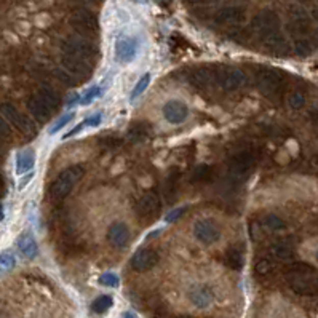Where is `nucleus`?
I'll list each match as a JSON object with an SVG mask.
<instances>
[{"label":"nucleus","instance_id":"27","mask_svg":"<svg viewBox=\"0 0 318 318\" xmlns=\"http://www.w3.org/2000/svg\"><path fill=\"white\" fill-rule=\"evenodd\" d=\"M149 84H150V74H144L143 77H141L139 80H138V84L135 85V88H133V93H131V99H136L138 96H141L143 95V93L146 91V88L149 87Z\"/></svg>","mask_w":318,"mask_h":318},{"label":"nucleus","instance_id":"5","mask_svg":"<svg viewBox=\"0 0 318 318\" xmlns=\"http://www.w3.org/2000/svg\"><path fill=\"white\" fill-rule=\"evenodd\" d=\"M195 238L203 245H215L221 238V229L211 219H198L194 224Z\"/></svg>","mask_w":318,"mask_h":318},{"label":"nucleus","instance_id":"41","mask_svg":"<svg viewBox=\"0 0 318 318\" xmlns=\"http://www.w3.org/2000/svg\"><path fill=\"white\" fill-rule=\"evenodd\" d=\"M56 75L60 77V80L63 82V84H66V85H75L77 84L75 80H72V75L64 74V72H61V70H56Z\"/></svg>","mask_w":318,"mask_h":318},{"label":"nucleus","instance_id":"8","mask_svg":"<svg viewBox=\"0 0 318 318\" xmlns=\"http://www.w3.org/2000/svg\"><path fill=\"white\" fill-rule=\"evenodd\" d=\"M163 117L165 120L171 125H181L187 120L189 115V108L187 104L181 99H170L167 104L163 105Z\"/></svg>","mask_w":318,"mask_h":318},{"label":"nucleus","instance_id":"34","mask_svg":"<svg viewBox=\"0 0 318 318\" xmlns=\"http://www.w3.org/2000/svg\"><path fill=\"white\" fill-rule=\"evenodd\" d=\"M72 119H74V112H67L66 115H63L61 119L56 120V123L50 128V135H56L58 131H60V129H63Z\"/></svg>","mask_w":318,"mask_h":318},{"label":"nucleus","instance_id":"35","mask_svg":"<svg viewBox=\"0 0 318 318\" xmlns=\"http://www.w3.org/2000/svg\"><path fill=\"white\" fill-rule=\"evenodd\" d=\"M209 176H211V168L208 167V165H200V167L195 168V171L192 174V179L206 181V179H209Z\"/></svg>","mask_w":318,"mask_h":318},{"label":"nucleus","instance_id":"13","mask_svg":"<svg viewBox=\"0 0 318 318\" xmlns=\"http://www.w3.org/2000/svg\"><path fill=\"white\" fill-rule=\"evenodd\" d=\"M254 163V157L250 154V152H240V154H235L230 160H229V168L233 174H245L246 171H250Z\"/></svg>","mask_w":318,"mask_h":318},{"label":"nucleus","instance_id":"20","mask_svg":"<svg viewBox=\"0 0 318 318\" xmlns=\"http://www.w3.org/2000/svg\"><path fill=\"white\" fill-rule=\"evenodd\" d=\"M16 245H18V250L24 254L26 257H29V259L37 257L39 245H37V242H35V238L32 237L31 233H22L21 237L18 238Z\"/></svg>","mask_w":318,"mask_h":318},{"label":"nucleus","instance_id":"4","mask_svg":"<svg viewBox=\"0 0 318 318\" xmlns=\"http://www.w3.org/2000/svg\"><path fill=\"white\" fill-rule=\"evenodd\" d=\"M256 84L262 95L272 96L281 88V85H283V77L274 69H261L257 72Z\"/></svg>","mask_w":318,"mask_h":318},{"label":"nucleus","instance_id":"40","mask_svg":"<svg viewBox=\"0 0 318 318\" xmlns=\"http://www.w3.org/2000/svg\"><path fill=\"white\" fill-rule=\"evenodd\" d=\"M102 120V115L101 114H95V115H91L88 117V119L84 122V126H98Z\"/></svg>","mask_w":318,"mask_h":318},{"label":"nucleus","instance_id":"6","mask_svg":"<svg viewBox=\"0 0 318 318\" xmlns=\"http://www.w3.org/2000/svg\"><path fill=\"white\" fill-rule=\"evenodd\" d=\"M253 28L264 40H267L269 37L280 32V19L274 11H264V13L254 18Z\"/></svg>","mask_w":318,"mask_h":318},{"label":"nucleus","instance_id":"12","mask_svg":"<svg viewBox=\"0 0 318 318\" xmlns=\"http://www.w3.org/2000/svg\"><path fill=\"white\" fill-rule=\"evenodd\" d=\"M108 240L115 248H125L129 240V229L125 222H114L108 230Z\"/></svg>","mask_w":318,"mask_h":318},{"label":"nucleus","instance_id":"43","mask_svg":"<svg viewBox=\"0 0 318 318\" xmlns=\"http://www.w3.org/2000/svg\"><path fill=\"white\" fill-rule=\"evenodd\" d=\"M82 128H84V123H80V125H77V126H75V128L72 129V131H70V133H67V135L64 136V139H66V138H70V136H74V135H77V133L80 131V129H82Z\"/></svg>","mask_w":318,"mask_h":318},{"label":"nucleus","instance_id":"36","mask_svg":"<svg viewBox=\"0 0 318 318\" xmlns=\"http://www.w3.org/2000/svg\"><path fill=\"white\" fill-rule=\"evenodd\" d=\"M102 95V91H101V87H91L88 91H87V95L82 98V105H88L91 104L93 101H95L96 98H99Z\"/></svg>","mask_w":318,"mask_h":318},{"label":"nucleus","instance_id":"3","mask_svg":"<svg viewBox=\"0 0 318 318\" xmlns=\"http://www.w3.org/2000/svg\"><path fill=\"white\" fill-rule=\"evenodd\" d=\"M0 114H2L8 122L16 125L22 133H26V135H34L35 133V128L37 126H35L34 120L31 119V117L22 115L13 104L4 102L2 105H0Z\"/></svg>","mask_w":318,"mask_h":318},{"label":"nucleus","instance_id":"9","mask_svg":"<svg viewBox=\"0 0 318 318\" xmlns=\"http://www.w3.org/2000/svg\"><path fill=\"white\" fill-rule=\"evenodd\" d=\"M158 262V254L150 248H141L131 257V267L138 272H146V270L154 269Z\"/></svg>","mask_w":318,"mask_h":318},{"label":"nucleus","instance_id":"26","mask_svg":"<svg viewBox=\"0 0 318 318\" xmlns=\"http://www.w3.org/2000/svg\"><path fill=\"white\" fill-rule=\"evenodd\" d=\"M16 266V257L11 251H2L0 253V277L8 274L11 269Z\"/></svg>","mask_w":318,"mask_h":318},{"label":"nucleus","instance_id":"14","mask_svg":"<svg viewBox=\"0 0 318 318\" xmlns=\"http://www.w3.org/2000/svg\"><path fill=\"white\" fill-rule=\"evenodd\" d=\"M70 24H72L75 29H78L80 32H93L98 28V21L88 11H77V13L72 15L70 18Z\"/></svg>","mask_w":318,"mask_h":318},{"label":"nucleus","instance_id":"7","mask_svg":"<svg viewBox=\"0 0 318 318\" xmlns=\"http://www.w3.org/2000/svg\"><path fill=\"white\" fill-rule=\"evenodd\" d=\"M138 55V43L135 39L122 35L115 42V60L120 64H129L136 60Z\"/></svg>","mask_w":318,"mask_h":318},{"label":"nucleus","instance_id":"28","mask_svg":"<svg viewBox=\"0 0 318 318\" xmlns=\"http://www.w3.org/2000/svg\"><path fill=\"white\" fill-rule=\"evenodd\" d=\"M274 256L280 261H289V259H293V248L285 243H280L274 248Z\"/></svg>","mask_w":318,"mask_h":318},{"label":"nucleus","instance_id":"2","mask_svg":"<svg viewBox=\"0 0 318 318\" xmlns=\"http://www.w3.org/2000/svg\"><path fill=\"white\" fill-rule=\"evenodd\" d=\"M61 48L64 55L77 56V58H82V60H88V58L96 56L98 53L95 45L84 37H78V35H74V37H69L67 40H64Z\"/></svg>","mask_w":318,"mask_h":318},{"label":"nucleus","instance_id":"15","mask_svg":"<svg viewBox=\"0 0 318 318\" xmlns=\"http://www.w3.org/2000/svg\"><path fill=\"white\" fill-rule=\"evenodd\" d=\"M28 108H29V112L32 114V117H35V119L40 120V122L50 120L51 112H53L50 105L46 104L40 96H32L28 101Z\"/></svg>","mask_w":318,"mask_h":318},{"label":"nucleus","instance_id":"11","mask_svg":"<svg viewBox=\"0 0 318 318\" xmlns=\"http://www.w3.org/2000/svg\"><path fill=\"white\" fill-rule=\"evenodd\" d=\"M61 64L66 70H69L70 74L75 75V77H80V78H85L91 74V66L87 63V60H82V58H77V56H63L61 60Z\"/></svg>","mask_w":318,"mask_h":318},{"label":"nucleus","instance_id":"31","mask_svg":"<svg viewBox=\"0 0 318 318\" xmlns=\"http://www.w3.org/2000/svg\"><path fill=\"white\" fill-rule=\"evenodd\" d=\"M313 50V46L309 40H305V39H301L296 42V45H294V51H296L299 56H309Z\"/></svg>","mask_w":318,"mask_h":318},{"label":"nucleus","instance_id":"25","mask_svg":"<svg viewBox=\"0 0 318 318\" xmlns=\"http://www.w3.org/2000/svg\"><path fill=\"white\" fill-rule=\"evenodd\" d=\"M114 305V299L112 296H109V294H101V296H98L95 301H93L91 304V310L95 312V313H104V312H108L111 307Z\"/></svg>","mask_w":318,"mask_h":318},{"label":"nucleus","instance_id":"29","mask_svg":"<svg viewBox=\"0 0 318 318\" xmlns=\"http://www.w3.org/2000/svg\"><path fill=\"white\" fill-rule=\"evenodd\" d=\"M264 226L269 229V230H280L285 227V222L281 218H278L277 215H267L266 219H264Z\"/></svg>","mask_w":318,"mask_h":318},{"label":"nucleus","instance_id":"38","mask_svg":"<svg viewBox=\"0 0 318 318\" xmlns=\"http://www.w3.org/2000/svg\"><path fill=\"white\" fill-rule=\"evenodd\" d=\"M11 135V128H10V123L5 117L0 114V138H8Z\"/></svg>","mask_w":318,"mask_h":318},{"label":"nucleus","instance_id":"32","mask_svg":"<svg viewBox=\"0 0 318 318\" xmlns=\"http://www.w3.org/2000/svg\"><path fill=\"white\" fill-rule=\"evenodd\" d=\"M288 104H289V108L291 109H302L304 108V104H305V98L302 93H298V91H294L291 93V95L288 96Z\"/></svg>","mask_w":318,"mask_h":318},{"label":"nucleus","instance_id":"33","mask_svg":"<svg viewBox=\"0 0 318 318\" xmlns=\"http://www.w3.org/2000/svg\"><path fill=\"white\" fill-rule=\"evenodd\" d=\"M289 15H291V18L296 21V22H304V21L309 19L307 11H305L304 8H301V7H296V5H291L289 7Z\"/></svg>","mask_w":318,"mask_h":318},{"label":"nucleus","instance_id":"30","mask_svg":"<svg viewBox=\"0 0 318 318\" xmlns=\"http://www.w3.org/2000/svg\"><path fill=\"white\" fill-rule=\"evenodd\" d=\"M99 283L104 285V286H109V288H119V285H120V278L117 277L114 272H104V274L99 277Z\"/></svg>","mask_w":318,"mask_h":318},{"label":"nucleus","instance_id":"17","mask_svg":"<svg viewBox=\"0 0 318 318\" xmlns=\"http://www.w3.org/2000/svg\"><path fill=\"white\" fill-rule=\"evenodd\" d=\"M289 285L291 288L296 291L298 294H302V296H309V294H312V285L310 280H309V275L307 274H301V272H294L289 275Z\"/></svg>","mask_w":318,"mask_h":318},{"label":"nucleus","instance_id":"24","mask_svg":"<svg viewBox=\"0 0 318 318\" xmlns=\"http://www.w3.org/2000/svg\"><path fill=\"white\" fill-rule=\"evenodd\" d=\"M226 261H227V266L233 270H242L243 266H245V256L240 250L237 248H230L226 254Z\"/></svg>","mask_w":318,"mask_h":318},{"label":"nucleus","instance_id":"37","mask_svg":"<svg viewBox=\"0 0 318 318\" xmlns=\"http://www.w3.org/2000/svg\"><path fill=\"white\" fill-rule=\"evenodd\" d=\"M186 209H187V206H182V208H174V209H171L170 213L165 216V221H167L168 224H171V222H174V221H178L184 213H186Z\"/></svg>","mask_w":318,"mask_h":318},{"label":"nucleus","instance_id":"18","mask_svg":"<svg viewBox=\"0 0 318 318\" xmlns=\"http://www.w3.org/2000/svg\"><path fill=\"white\" fill-rule=\"evenodd\" d=\"M189 299L191 302L198 309H208L211 304H213V293L205 286H198L194 288L189 293Z\"/></svg>","mask_w":318,"mask_h":318},{"label":"nucleus","instance_id":"39","mask_svg":"<svg viewBox=\"0 0 318 318\" xmlns=\"http://www.w3.org/2000/svg\"><path fill=\"white\" fill-rule=\"evenodd\" d=\"M270 270H272V264H270V261H267V259H262V261H259L256 264V272L261 274V275H266L269 274Z\"/></svg>","mask_w":318,"mask_h":318},{"label":"nucleus","instance_id":"21","mask_svg":"<svg viewBox=\"0 0 318 318\" xmlns=\"http://www.w3.org/2000/svg\"><path fill=\"white\" fill-rule=\"evenodd\" d=\"M211 80H213V72L208 67H198L191 75V82L197 88H206L211 84Z\"/></svg>","mask_w":318,"mask_h":318},{"label":"nucleus","instance_id":"44","mask_svg":"<svg viewBox=\"0 0 318 318\" xmlns=\"http://www.w3.org/2000/svg\"><path fill=\"white\" fill-rule=\"evenodd\" d=\"M186 2H189V4H213V2H216V0H186Z\"/></svg>","mask_w":318,"mask_h":318},{"label":"nucleus","instance_id":"42","mask_svg":"<svg viewBox=\"0 0 318 318\" xmlns=\"http://www.w3.org/2000/svg\"><path fill=\"white\" fill-rule=\"evenodd\" d=\"M32 178H34V174L29 171V174H28V176H24V178L21 179V182H19V189H24L26 184H29V181H31Z\"/></svg>","mask_w":318,"mask_h":318},{"label":"nucleus","instance_id":"45","mask_svg":"<svg viewBox=\"0 0 318 318\" xmlns=\"http://www.w3.org/2000/svg\"><path fill=\"white\" fill-rule=\"evenodd\" d=\"M123 316H131V318H133V316H136V315H135L133 312H125V313H123Z\"/></svg>","mask_w":318,"mask_h":318},{"label":"nucleus","instance_id":"22","mask_svg":"<svg viewBox=\"0 0 318 318\" xmlns=\"http://www.w3.org/2000/svg\"><path fill=\"white\" fill-rule=\"evenodd\" d=\"M243 19H245V15L238 8H224L218 13V21L226 22V24H238Z\"/></svg>","mask_w":318,"mask_h":318},{"label":"nucleus","instance_id":"10","mask_svg":"<svg viewBox=\"0 0 318 318\" xmlns=\"http://www.w3.org/2000/svg\"><path fill=\"white\" fill-rule=\"evenodd\" d=\"M158 209H160V200L155 194H146L141 197V200L138 202V206H136V211H138V216L141 219H150L158 215Z\"/></svg>","mask_w":318,"mask_h":318},{"label":"nucleus","instance_id":"16","mask_svg":"<svg viewBox=\"0 0 318 318\" xmlns=\"http://www.w3.org/2000/svg\"><path fill=\"white\" fill-rule=\"evenodd\" d=\"M246 82V75L242 72L240 69H227L222 74V87L227 91L238 90Z\"/></svg>","mask_w":318,"mask_h":318},{"label":"nucleus","instance_id":"19","mask_svg":"<svg viewBox=\"0 0 318 318\" xmlns=\"http://www.w3.org/2000/svg\"><path fill=\"white\" fill-rule=\"evenodd\" d=\"M35 165V152L31 147H26L18 152L16 155V173L24 174L29 173Z\"/></svg>","mask_w":318,"mask_h":318},{"label":"nucleus","instance_id":"23","mask_svg":"<svg viewBox=\"0 0 318 318\" xmlns=\"http://www.w3.org/2000/svg\"><path fill=\"white\" fill-rule=\"evenodd\" d=\"M39 96L50 105L51 108V111H55V109H58L60 108V104H61V98L58 96V93L56 91H53L50 87H40V90H39Z\"/></svg>","mask_w":318,"mask_h":318},{"label":"nucleus","instance_id":"1","mask_svg":"<svg viewBox=\"0 0 318 318\" xmlns=\"http://www.w3.org/2000/svg\"><path fill=\"white\" fill-rule=\"evenodd\" d=\"M84 174H85L84 168L78 167V165H77V167H70L66 171H63L56 178V181L51 184V187H50L51 198L56 200V202H61V200H64L70 194V191L74 189V186L82 178H84Z\"/></svg>","mask_w":318,"mask_h":318}]
</instances>
